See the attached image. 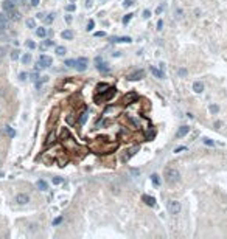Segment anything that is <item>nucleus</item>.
Returning <instances> with one entry per match:
<instances>
[{
    "mask_svg": "<svg viewBox=\"0 0 227 239\" xmlns=\"http://www.w3.org/2000/svg\"><path fill=\"white\" fill-rule=\"evenodd\" d=\"M65 9H67L68 13H70V11H75L76 9V5H75V3H68V5L65 6Z\"/></svg>",
    "mask_w": 227,
    "mask_h": 239,
    "instance_id": "37",
    "label": "nucleus"
},
{
    "mask_svg": "<svg viewBox=\"0 0 227 239\" xmlns=\"http://www.w3.org/2000/svg\"><path fill=\"white\" fill-rule=\"evenodd\" d=\"M9 22L11 20L6 14H0V30H2V31H5V30L9 26Z\"/></svg>",
    "mask_w": 227,
    "mask_h": 239,
    "instance_id": "5",
    "label": "nucleus"
},
{
    "mask_svg": "<svg viewBox=\"0 0 227 239\" xmlns=\"http://www.w3.org/2000/svg\"><path fill=\"white\" fill-rule=\"evenodd\" d=\"M143 76H145V71L143 70H137V71H134V73H131L128 76V79L129 81H138V79H142Z\"/></svg>",
    "mask_w": 227,
    "mask_h": 239,
    "instance_id": "10",
    "label": "nucleus"
},
{
    "mask_svg": "<svg viewBox=\"0 0 227 239\" xmlns=\"http://www.w3.org/2000/svg\"><path fill=\"white\" fill-rule=\"evenodd\" d=\"M39 62H41L45 68H47V67H50V65L53 64V59L50 58L48 55H41V56H39Z\"/></svg>",
    "mask_w": 227,
    "mask_h": 239,
    "instance_id": "8",
    "label": "nucleus"
},
{
    "mask_svg": "<svg viewBox=\"0 0 227 239\" xmlns=\"http://www.w3.org/2000/svg\"><path fill=\"white\" fill-rule=\"evenodd\" d=\"M53 45H55V42H53V40H45V42H42V44H41V48L44 50V48H47V47H53Z\"/></svg>",
    "mask_w": 227,
    "mask_h": 239,
    "instance_id": "27",
    "label": "nucleus"
},
{
    "mask_svg": "<svg viewBox=\"0 0 227 239\" xmlns=\"http://www.w3.org/2000/svg\"><path fill=\"white\" fill-rule=\"evenodd\" d=\"M5 132L8 134V137H11V138H13V137L16 135V131H14V129L11 127V126H5Z\"/></svg>",
    "mask_w": 227,
    "mask_h": 239,
    "instance_id": "25",
    "label": "nucleus"
},
{
    "mask_svg": "<svg viewBox=\"0 0 227 239\" xmlns=\"http://www.w3.org/2000/svg\"><path fill=\"white\" fill-rule=\"evenodd\" d=\"M202 141H204V145H205V146H213L215 145V141H213V140H210V138H202Z\"/></svg>",
    "mask_w": 227,
    "mask_h": 239,
    "instance_id": "36",
    "label": "nucleus"
},
{
    "mask_svg": "<svg viewBox=\"0 0 227 239\" xmlns=\"http://www.w3.org/2000/svg\"><path fill=\"white\" fill-rule=\"evenodd\" d=\"M137 151H138V146H134V147H132V149H129V154H128V155H125V160H129V158H131V157H132V155H134V154H136V152H137Z\"/></svg>",
    "mask_w": 227,
    "mask_h": 239,
    "instance_id": "24",
    "label": "nucleus"
},
{
    "mask_svg": "<svg viewBox=\"0 0 227 239\" xmlns=\"http://www.w3.org/2000/svg\"><path fill=\"white\" fill-rule=\"evenodd\" d=\"M19 78H20V81H25V79H26V78H28V75H26V73H25V71H22V73H20V75H19Z\"/></svg>",
    "mask_w": 227,
    "mask_h": 239,
    "instance_id": "49",
    "label": "nucleus"
},
{
    "mask_svg": "<svg viewBox=\"0 0 227 239\" xmlns=\"http://www.w3.org/2000/svg\"><path fill=\"white\" fill-rule=\"evenodd\" d=\"M2 9L5 11V13H8L11 9H16V0H5V2L2 3Z\"/></svg>",
    "mask_w": 227,
    "mask_h": 239,
    "instance_id": "4",
    "label": "nucleus"
},
{
    "mask_svg": "<svg viewBox=\"0 0 227 239\" xmlns=\"http://www.w3.org/2000/svg\"><path fill=\"white\" fill-rule=\"evenodd\" d=\"M65 20H67L68 24H70V22H72V16H67V17H65Z\"/></svg>",
    "mask_w": 227,
    "mask_h": 239,
    "instance_id": "55",
    "label": "nucleus"
},
{
    "mask_svg": "<svg viewBox=\"0 0 227 239\" xmlns=\"http://www.w3.org/2000/svg\"><path fill=\"white\" fill-rule=\"evenodd\" d=\"M167 208H168V211H170V214H179L180 210H182V205H180V202H178V200H168Z\"/></svg>",
    "mask_w": 227,
    "mask_h": 239,
    "instance_id": "2",
    "label": "nucleus"
},
{
    "mask_svg": "<svg viewBox=\"0 0 227 239\" xmlns=\"http://www.w3.org/2000/svg\"><path fill=\"white\" fill-rule=\"evenodd\" d=\"M87 64H89V61H87L86 58H79V59H76V70L78 71H86L87 70Z\"/></svg>",
    "mask_w": 227,
    "mask_h": 239,
    "instance_id": "3",
    "label": "nucleus"
},
{
    "mask_svg": "<svg viewBox=\"0 0 227 239\" xmlns=\"http://www.w3.org/2000/svg\"><path fill=\"white\" fill-rule=\"evenodd\" d=\"M61 37L65 39V40H72L73 37H75V33H73L72 30H64V31L61 33Z\"/></svg>",
    "mask_w": 227,
    "mask_h": 239,
    "instance_id": "15",
    "label": "nucleus"
},
{
    "mask_svg": "<svg viewBox=\"0 0 227 239\" xmlns=\"http://www.w3.org/2000/svg\"><path fill=\"white\" fill-rule=\"evenodd\" d=\"M142 200H143L148 207H156V199L152 196H143V197H142Z\"/></svg>",
    "mask_w": 227,
    "mask_h": 239,
    "instance_id": "16",
    "label": "nucleus"
},
{
    "mask_svg": "<svg viewBox=\"0 0 227 239\" xmlns=\"http://www.w3.org/2000/svg\"><path fill=\"white\" fill-rule=\"evenodd\" d=\"M30 79H31V81H33V82L39 81V75H37V71H34V73L31 75V78H30Z\"/></svg>",
    "mask_w": 227,
    "mask_h": 239,
    "instance_id": "39",
    "label": "nucleus"
},
{
    "mask_svg": "<svg viewBox=\"0 0 227 239\" xmlns=\"http://www.w3.org/2000/svg\"><path fill=\"white\" fill-rule=\"evenodd\" d=\"M62 219H64V217H56L55 221H53V225H55V227H56V225H59V224L62 222Z\"/></svg>",
    "mask_w": 227,
    "mask_h": 239,
    "instance_id": "47",
    "label": "nucleus"
},
{
    "mask_svg": "<svg viewBox=\"0 0 227 239\" xmlns=\"http://www.w3.org/2000/svg\"><path fill=\"white\" fill-rule=\"evenodd\" d=\"M94 26H95V22L94 20H89V24H87V31H92V30H94Z\"/></svg>",
    "mask_w": 227,
    "mask_h": 239,
    "instance_id": "40",
    "label": "nucleus"
},
{
    "mask_svg": "<svg viewBox=\"0 0 227 239\" xmlns=\"http://www.w3.org/2000/svg\"><path fill=\"white\" fill-rule=\"evenodd\" d=\"M97 70L98 71H101V73H107V71L110 70V67H109V64L107 62H104V61H98L97 62Z\"/></svg>",
    "mask_w": 227,
    "mask_h": 239,
    "instance_id": "7",
    "label": "nucleus"
},
{
    "mask_svg": "<svg viewBox=\"0 0 227 239\" xmlns=\"http://www.w3.org/2000/svg\"><path fill=\"white\" fill-rule=\"evenodd\" d=\"M131 172H132V176H140V169L132 168V169H131Z\"/></svg>",
    "mask_w": 227,
    "mask_h": 239,
    "instance_id": "51",
    "label": "nucleus"
},
{
    "mask_svg": "<svg viewBox=\"0 0 227 239\" xmlns=\"http://www.w3.org/2000/svg\"><path fill=\"white\" fill-rule=\"evenodd\" d=\"M94 36H95V37H104V36H106V33H104V31H97V33L94 34Z\"/></svg>",
    "mask_w": 227,
    "mask_h": 239,
    "instance_id": "48",
    "label": "nucleus"
},
{
    "mask_svg": "<svg viewBox=\"0 0 227 239\" xmlns=\"http://www.w3.org/2000/svg\"><path fill=\"white\" fill-rule=\"evenodd\" d=\"M26 47L28 48H36V44H34L33 40H26Z\"/></svg>",
    "mask_w": 227,
    "mask_h": 239,
    "instance_id": "46",
    "label": "nucleus"
},
{
    "mask_svg": "<svg viewBox=\"0 0 227 239\" xmlns=\"http://www.w3.org/2000/svg\"><path fill=\"white\" fill-rule=\"evenodd\" d=\"M115 93V87H107V90L104 92H101V100H110V96Z\"/></svg>",
    "mask_w": 227,
    "mask_h": 239,
    "instance_id": "12",
    "label": "nucleus"
},
{
    "mask_svg": "<svg viewBox=\"0 0 227 239\" xmlns=\"http://www.w3.org/2000/svg\"><path fill=\"white\" fill-rule=\"evenodd\" d=\"M94 6V0H86V8H92Z\"/></svg>",
    "mask_w": 227,
    "mask_h": 239,
    "instance_id": "50",
    "label": "nucleus"
},
{
    "mask_svg": "<svg viewBox=\"0 0 227 239\" xmlns=\"http://www.w3.org/2000/svg\"><path fill=\"white\" fill-rule=\"evenodd\" d=\"M44 65H42V64L39 62V61H37V64H36V67H34V70H36V71H39V70H44Z\"/></svg>",
    "mask_w": 227,
    "mask_h": 239,
    "instance_id": "42",
    "label": "nucleus"
},
{
    "mask_svg": "<svg viewBox=\"0 0 227 239\" xmlns=\"http://www.w3.org/2000/svg\"><path fill=\"white\" fill-rule=\"evenodd\" d=\"M36 186L41 189V191H47L48 189V183L45 180H37V183H36Z\"/></svg>",
    "mask_w": 227,
    "mask_h": 239,
    "instance_id": "18",
    "label": "nucleus"
},
{
    "mask_svg": "<svg viewBox=\"0 0 227 239\" xmlns=\"http://www.w3.org/2000/svg\"><path fill=\"white\" fill-rule=\"evenodd\" d=\"M182 151H187V146H179V147H176L174 152L178 154V152H182Z\"/></svg>",
    "mask_w": 227,
    "mask_h": 239,
    "instance_id": "45",
    "label": "nucleus"
},
{
    "mask_svg": "<svg viewBox=\"0 0 227 239\" xmlns=\"http://www.w3.org/2000/svg\"><path fill=\"white\" fill-rule=\"evenodd\" d=\"M151 73L154 75L157 79H163L165 78V71L160 70V68H157V67H151Z\"/></svg>",
    "mask_w": 227,
    "mask_h": 239,
    "instance_id": "14",
    "label": "nucleus"
},
{
    "mask_svg": "<svg viewBox=\"0 0 227 239\" xmlns=\"http://www.w3.org/2000/svg\"><path fill=\"white\" fill-rule=\"evenodd\" d=\"M53 183H55V185H61V183H64V179H62V177H53Z\"/></svg>",
    "mask_w": 227,
    "mask_h": 239,
    "instance_id": "32",
    "label": "nucleus"
},
{
    "mask_svg": "<svg viewBox=\"0 0 227 239\" xmlns=\"http://www.w3.org/2000/svg\"><path fill=\"white\" fill-rule=\"evenodd\" d=\"M210 112H211V113H218V112H219V107H218V106H213V104H211V106H210Z\"/></svg>",
    "mask_w": 227,
    "mask_h": 239,
    "instance_id": "41",
    "label": "nucleus"
},
{
    "mask_svg": "<svg viewBox=\"0 0 227 239\" xmlns=\"http://www.w3.org/2000/svg\"><path fill=\"white\" fill-rule=\"evenodd\" d=\"M55 51H56L58 56H62V55H65V51H67V50H65V47H62V45H58Z\"/></svg>",
    "mask_w": 227,
    "mask_h": 239,
    "instance_id": "23",
    "label": "nucleus"
},
{
    "mask_svg": "<svg viewBox=\"0 0 227 239\" xmlns=\"http://www.w3.org/2000/svg\"><path fill=\"white\" fill-rule=\"evenodd\" d=\"M123 6H125V8H131V6H134V0H125V2H123Z\"/></svg>",
    "mask_w": 227,
    "mask_h": 239,
    "instance_id": "34",
    "label": "nucleus"
},
{
    "mask_svg": "<svg viewBox=\"0 0 227 239\" xmlns=\"http://www.w3.org/2000/svg\"><path fill=\"white\" fill-rule=\"evenodd\" d=\"M64 64H65L67 67H76V61H75V59H67Z\"/></svg>",
    "mask_w": 227,
    "mask_h": 239,
    "instance_id": "31",
    "label": "nucleus"
},
{
    "mask_svg": "<svg viewBox=\"0 0 227 239\" xmlns=\"http://www.w3.org/2000/svg\"><path fill=\"white\" fill-rule=\"evenodd\" d=\"M132 16H134V14L132 13H128V14H126V16L125 17H123V25H129V22H131V19H132Z\"/></svg>",
    "mask_w": 227,
    "mask_h": 239,
    "instance_id": "22",
    "label": "nucleus"
},
{
    "mask_svg": "<svg viewBox=\"0 0 227 239\" xmlns=\"http://www.w3.org/2000/svg\"><path fill=\"white\" fill-rule=\"evenodd\" d=\"M163 179L168 185H174L180 179V172L176 168H167L165 169V174H163Z\"/></svg>",
    "mask_w": 227,
    "mask_h": 239,
    "instance_id": "1",
    "label": "nucleus"
},
{
    "mask_svg": "<svg viewBox=\"0 0 227 239\" xmlns=\"http://www.w3.org/2000/svg\"><path fill=\"white\" fill-rule=\"evenodd\" d=\"M178 73L180 75V76H187V75H188V71H187V68H179V70H178Z\"/></svg>",
    "mask_w": 227,
    "mask_h": 239,
    "instance_id": "38",
    "label": "nucleus"
},
{
    "mask_svg": "<svg viewBox=\"0 0 227 239\" xmlns=\"http://www.w3.org/2000/svg\"><path fill=\"white\" fill-rule=\"evenodd\" d=\"M136 98H137L136 93H129L128 96H125V102H129L131 100H136Z\"/></svg>",
    "mask_w": 227,
    "mask_h": 239,
    "instance_id": "33",
    "label": "nucleus"
},
{
    "mask_svg": "<svg viewBox=\"0 0 227 239\" xmlns=\"http://www.w3.org/2000/svg\"><path fill=\"white\" fill-rule=\"evenodd\" d=\"M193 92L194 93H202L204 92V84L201 81H196L194 84H193Z\"/></svg>",
    "mask_w": 227,
    "mask_h": 239,
    "instance_id": "17",
    "label": "nucleus"
},
{
    "mask_svg": "<svg viewBox=\"0 0 227 239\" xmlns=\"http://www.w3.org/2000/svg\"><path fill=\"white\" fill-rule=\"evenodd\" d=\"M44 16H45L44 13H39V14H37V19H44Z\"/></svg>",
    "mask_w": 227,
    "mask_h": 239,
    "instance_id": "54",
    "label": "nucleus"
},
{
    "mask_svg": "<svg viewBox=\"0 0 227 239\" xmlns=\"http://www.w3.org/2000/svg\"><path fill=\"white\" fill-rule=\"evenodd\" d=\"M87 116H89V113H87V110H84V112H81V115H79V118H78V123L81 124H86V121H87Z\"/></svg>",
    "mask_w": 227,
    "mask_h": 239,
    "instance_id": "20",
    "label": "nucleus"
},
{
    "mask_svg": "<svg viewBox=\"0 0 227 239\" xmlns=\"http://www.w3.org/2000/svg\"><path fill=\"white\" fill-rule=\"evenodd\" d=\"M16 202H17L19 205H26V203L30 202V196L25 194V193H20V194L16 196Z\"/></svg>",
    "mask_w": 227,
    "mask_h": 239,
    "instance_id": "6",
    "label": "nucleus"
},
{
    "mask_svg": "<svg viewBox=\"0 0 227 239\" xmlns=\"http://www.w3.org/2000/svg\"><path fill=\"white\" fill-rule=\"evenodd\" d=\"M151 180H152V183H154L156 186H157V185H160V177H159V174H152V176H151Z\"/></svg>",
    "mask_w": 227,
    "mask_h": 239,
    "instance_id": "26",
    "label": "nucleus"
},
{
    "mask_svg": "<svg viewBox=\"0 0 227 239\" xmlns=\"http://www.w3.org/2000/svg\"><path fill=\"white\" fill-rule=\"evenodd\" d=\"M6 16L9 17L11 22H17V20H20V16H22V14L19 13V11H16V9H11V11H8V13H6Z\"/></svg>",
    "mask_w": 227,
    "mask_h": 239,
    "instance_id": "9",
    "label": "nucleus"
},
{
    "mask_svg": "<svg viewBox=\"0 0 227 239\" xmlns=\"http://www.w3.org/2000/svg\"><path fill=\"white\" fill-rule=\"evenodd\" d=\"M26 26L28 28H36V20L34 19H26Z\"/></svg>",
    "mask_w": 227,
    "mask_h": 239,
    "instance_id": "29",
    "label": "nucleus"
},
{
    "mask_svg": "<svg viewBox=\"0 0 227 239\" xmlns=\"http://www.w3.org/2000/svg\"><path fill=\"white\" fill-rule=\"evenodd\" d=\"M162 9H163V8H162V6H159V8H157V9H156V13H157V14H160V13H162Z\"/></svg>",
    "mask_w": 227,
    "mask_h": 239,
    "instance_id": "53",
    "label": "nucleus"
},
{
    "mask_svg": "<svg viewBox=\"0 0 227 239\" xmlns=\"http://www.w3.org/2000/svg\"><path fill=\"white\" fill-rule=\"evenodd\" d=\"M112 42H117V44H131V42H132V37H129V36L112 37Z\"/></svg>",
    "mask_w": 227,
    "mask_h": 239,
    "instance_id": "11",
    "label": "nucleus"
},
{
    "mask_svg": "<svg viewBox=\"0 0 227 239\" xmlns=\"http://www.w3.org/2000/svg\"><path fill=\"white\" fill-rule=\"evenodd\" d=\"M107 87H109V86H107V84H104V82H103V84H98V86H97V92H98V93L104 92V90L107 89Z\"/></svg>",
    "mask_w": 227,
    "mask_h": 239,
    "instance_id": "30",
    "label": "nucleus"
},
{
    "mask_svg": "<svg viewBox=\"0 0 227 239\" xmlns=\"http://www.w3.org/2000/svg\"><path fill=\"white\" fill-rule=\"evenodd\" d=\"M149 17H151V11H149V9H145V11H143V19H149Z\"/></svg>",
    "mask_w": 227,
    "mask_h": 239,
    "instance_id": "43",
    "label": "nucleus"
},
{
    "mask_svg": "<svg viewBox=\"0 0 227 239\" xmlns=\"http://www.w3.org/2000/svg\"><path fill=\"white\" fill-rule=\"evenodd\" d=\"M11 59H13V61H17L19 59V56H20V55H19V51L17 50H14V51H11Z\"/></svg>",
    "mask_w": 227,
    "mask_h": 239,
    "instance_id": "35",
    "label": "nucleus"
},
{
    "mask_svg": "<svg viewBox=\"0 0 227 239\" xmlns=\"http://www.w3.org/2000/svg\"><path fill=\"white\" fill-rule=\"evenodd\" d=\"M0 165H2V162H0Z\"/></svg>",
    "mask_w": 227,
    "mask_h": 239,
    "instance_id": "57",
    "label": "nucleus"
},
{
    "mask_svg": "<svg viewBox=\"0 0 227 239\" xmlns=\"http://www.w3.org/2000/svg\"><path fill=\"white\" fill-rule=\"evenodd\" d=\"M42 20H44L45 25H50V24H53V20H55V16H53V14H45Z\"/></svg>",
    "mask_w": 227,
    "mask_h": 239,
    "instance_id": "21",
    "label": "nucleus"
},
{
    "mask_svg": "<svg viewBox=\"0 0 227 239\" xmlns=\"http://www.w3.org/2000/svg\"><path fill=\"white\" fill-rule=\"evenodd\" d=\"M162 28H163V20H162V19H159V20H157V30L160 31Z\"/></svg>",
    "mask_w": 227,
    "mask_h": 239,
    "instance_id": "44",
    "label": "nucleus"
},
{
    "mask_svg": "<svg viewBox=\"0 0 227 239\" xmlns=\"http://www.w3.org/2000/svg\"><path fill=\"white\" fill-rule=\"evenodd\" d=\"M47 28H44V26H39V28H36V36L37 37H45L47 36Z\"/></svg>",
    "mask_w": 227,
    "mask_h": 239,
    "instance_id": "19",
    "label": "nucleus"
},
{
    "mask_svg": "<svg viewBox=\"0 0 227 239\" xmlns=\"http://www.w3.org/2000/svg\"><path fill=\"white\" fill-rule=\"evenodd\" d=\"M159 68H160V70H163V71H165V65H163V64H159Z\"/></svg>",
    "mask_w": 227,
    "mask_h": 239,
    "instance_id": "56",
    "label": "nucleus"
},
{
    "mask_svg": "<svg viewBox=\"0 0 227 239\" xmlns=\"http://www.w3.org/2000/svg\"><path fill=\"white\" fill-rule=\"evenodd\" d=\"M30 61H31V55H30V53H25V55L22 56V64H28Z\"/></svg>",
    "mask_w": 227,
    "mask_h": 239,
    "instance_id": "28",
    "label": "nucleus"
},
{
    "mask_svg": "<svg viewBox=\"0 0 227 239\" xmlns=\"http://www.w3.org/2000/svg\"><path fill=\"white\" fill-rule=\"evenodd\" d=\"M188 132H190V127L188 126H180L178 129V132H176V138H182V137H185Z\"/></svg>",
    "mask_w": 227,
    "mask_h": 239,
    "instance_id": "13",
    "label": "nucleus"
},
{
    "mask_svg": "<svg viewBox=\"0 0 227 239\" xmlns=\"http://www.w3.org/2000/svg\"><path fill=\"white\" fill-rule=\"evenodd\" d=\"M30 3H31V6H37L41 3V0H30Z\"/></svg>",
    "mask_w": 227,
    "mask_h": 239,
    "instance_id": "52",
    "label": "nucleus"
}]
</instances>
